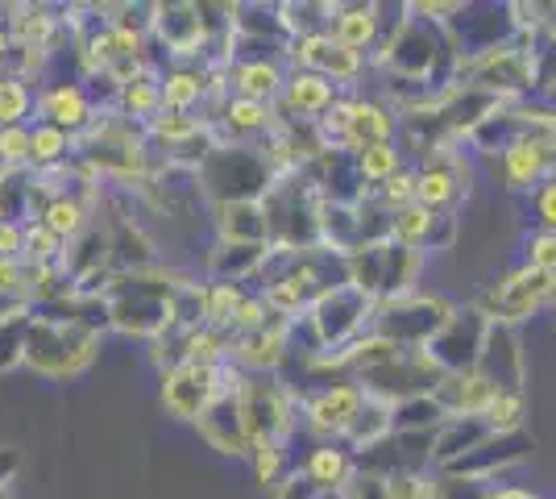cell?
Here are the masks:
<instances>
[{"mask_svg": "<svg viewBox=\"0 0 556 499\" xmlns=\"http://www.w3.org/2000/svg\"><path fill=\"white\" fill-rule=\"evenodd\" d=\"M212 104V84L204 63H163V113L204 117Z\"/></svg>", "mask_w": 556, "mask_h": 499, "instance_id": "cell-18", "label": "cell"}, {"mask_svg": "<svg viewBox=\"0 0 556 499\" xmlns=\"http://www.w3.org/2000/svg\"><path fill=\"white\" fill-rule=\"evenodd\" d=\"M349 96L345 88H337L332 79L312 72H295L287 67V84L278 96V121H300V125H320V121L337 109V100Z\"/></svg>", "mask_w": 556, "mask_h": 499, "instance_id": "cell-15", "label": "cell"}, {"mask_svg": "<svg viewBox=\"0 0 556 499\" xmlns=\"http://www.w3.org/2000/svg\"><path fill=\"white\" fill-rule=\"evenodd\" d=\"M34 100H38V84L13 72H0V129L34 125Z\"/></svg>", "mask_w": 556, "mask_h": 499, "instance_id": "cell-30", "label": "cell"}, {"mask_svg": "<svg viewBox=\"0 0 556 499\" xmlns=\"http://www.w3.org/2000/svg\"><path fill=\"white\" fill-rule=\"evenodd\" d=\"M478 375L494 383L498 391H528V358L519 346V329L490 325L482 358H478Z\"/></svg>", "mask_w": 556, "mask_h": 499, "instance_id": "cell-17", "label": "cell"}, {"mask_svg": "<svg viewBox=\"0 0 556 499\" xmlns=\"http://www.w3.org/2000/svg\"><path fill=\"white\" fill-rule=\"evenodd\" d=\"M63 163H75V138L47 121H34L29 125V171H54Z\"/></svg>", "mask_w": 556, "mask_h": 499, "instance_id": "cell-28", "label": "cell"}, {"mask_svg": "<svg viewBox=\"0 0 556 499\" xmlns=\"http://www.w3.org/2000/svg\"><path fill=\"white\" fill-rule=\"evenodd\" d=\"M444 421V408L437 396H416L394 408V433H437Z\"/></svg>", "mask_w": 556, "mask_h": 499, "instance_id": "cell-32", "label": "cell"}, {"mask_svg": "<svg viewBox=\"0 0 556 499\" xmlns=\"http://www.w3.org/2000/svg\"><path fill=\"white\" fill-rule=\"evenodd\" d=\"M307 329L320 341V358L345 354L349 346H357L374 325V300L353 284L328 287L325 296L307 309Z\"/></svg>", "mask_w": 556, "mask_h": 499, "instance_id": "cell-5", "label": "cell"}, {"mask_svg": "<svg viewBox=\"0 0 556 499\" xmlns=\"http://www.w3.org/2000/svg\"><path fill=\"white\" fill-rule=\"evenodd\" d=\"M0 166H29V125L0 129Z\"/></svg>", "mask_w": 556, "mask_h": 499, "instance_id": "cell-38", "label": "cell"}, {"mask_svg": "<svg viewBox=\"0 0 556 499\" xmlns=\"http://www.w3.org/2000/svg\"><path fill=\"white\" fill-rule=\"evenodd\" d=\"M482 421H486L490 433H498V437H507V433H523L528 425V391H498L490 408L482 412Z\"/></svg>", "mask_w": 556, "mask_h": 499, "instance_id": "cell-31", "label": "cell"}, {"mask_svg": "<svg viewBox=\"0 0 556 499\" xmlns=\"http://www.w3.org/2000/svg\"><path fill=\"white\" fill-rule=\"evenodd\" d=\"M490 437V428L482 416H444L441 428L432 433V466L444 471L453 466L462 453H469L473 446H482Z\"/></svg>", "mask_w": 556, "mask_h": 499, "instance_id": "cell-24", "label": "cell"}, {"mask_svg": "<svg viewBox=\"0 0 556 499\" xmlns=\"http://www.w3.org/2000/svg\"><path fill=\"white\" fill-rule=\"evenodd\" d=\"M515 204H519V213H528L523 221H528L532 229L556 234V175L553 179H544V184H540L535 191H528V196H519Z\"/></svg>", "mask_w": 556, "mask_h": 499, "instance_id": "cell-35", "label": "cell"}, {"mask_svg": "<svg viewBox=\"0 0 556 499\" xmlns=\"http://www.w3.org/2000/svg\"><path fill=\"white\" fill-rule=\"evenodd\" d=\"M362 404H366V391L353 379H325L316 387H303L300 428L312 433V441H341Z\"/></svg>", "mask_w": 556, "mask_h": 499, "instance_id": "cell-9", "label": "cell"}, {"mask_svg": "<svg viewBox=\"0 0 556 499\" xmlns=\"http://www.w3.org/2000/svg\"><path fill=\"white\" fill-rule=\"evenodd\" d=\"M494 396H498V387L490 379H482L478 371L444 375L441 387H437V400H441L444 416H482Z\"/></svg>", "mask_w": 556, "mask_h": 499, "instance_id": "cell-23", "label": "cell"}, {"mask_svg": "<svg viewBox=\"0 0 556 499\" xmlns=\"http://www.w3.org/2000/svg\"><path fill=\"white\" fill-rule=\"evenodd\" d=\"M100 117L92 92L84 84V75L75 79H47L38 84V100H34V121H47L54 129H63L71 138H84L92 129V121Z\"/></svg>", "mask_w": 556, "mask_h": 499, "instance_id": "cell-12", "label": "cell"}, {"mask_svg": "<svg viewBox=\"0 0 556 499\" xmlns=\"http://www.w3.org/2000/svg\"><path fill=\"white\" fill-rule=\"evenodd\" d=\"M9 59H13V38L4 29V9H0V72H9Z\"/></svg>", "mask_w": 556, "mask_h": 499, "instance_id": "cell-41", "label": "cell"}, {"mask_svg": "<svg viewBox=\"0 0 556 499\" xmlns=\"http://www.w3.org/2000/svg\"><path fill=\"white\" fill-rule=\"evenodd\" d=\"M0 259H25L22 221H0Z\"/></svg>", "mask_w": 556, "mask_h": 499, "instance_id": "cell-39", "label": "cell"}, {"mask_svg": "<svg viewBox=\"0 0 556 499\" xmlns=\"http://www.w3.org/2000/svg\"><path fill=\"white\" fill-rule=\"evenodd\" d=\"M237 387H241V375L216 396L208 404V412L195 421V433H200V441L216 453H229V458H245L250 453V433H245V416H241V396H237Z\"/></svg>", "mask_w": 556, "mask_h": 499, "instance_id": "cell-16", "label": "cell"}, {"mask_svg": "<svg viewBox=\"0 0 556 499\" xmlns=\"http://www.w3.org/2000/svg\"><path fill=\"white\" fill-rule=\"evenodd\" d=\"M212 229H216V241H232V246H266V213H262V200L212 204Z\"/></svg>", "mask_w": 556, "mask_h": 499, "instance_id": "cell-22", "label": "cell"}, {"mask_svg": "<svg viewBox=\"0 0 556 499\" xmlns=\"http://www.w3.org/2000/svg\"><path fill=\"white\" fill-rule=\"evenodd\" d=\"M195 184L212 209L232 200H262L275 179L257 146H212V154L195 171Z\"/></svg>", "mask_w": 556, "mask_h": 499, "instance_id": "cell-4", "label": "cell"}, {"mask_svg": "<svg viewBox=\"0 0 556 499\" xmlns=\"http://www.w3.org/2000/svg\"><path fill=\"white\" fill-rule=\"evenodd\" d=\"M332 499H387V475L370 471V466H357L353 478Z\"/></svg>", "mask_w": 556, "mask_h": 499, "instance_id": "cell-37", "label": "cell"}, {"mask_svg": "<svg viewBox=\"0 0 556 499\" xmlns=\"http://www.w3.org/2000/svg\"><path fill=\"white\" fill-rule=\"evenodd\" d=\"M441 471H391L387 475V499H437Z\"/></svg>", "mask_w": 556, "mask_h": 499, "instance_id": "cell-36", "label": "cell"}, {"mask_svg": "<svg viewBox=\"0 0 556 499\" xmlns=\"http://www.w3.org/2000/svg\"><path fill=\"white\" fill-rule=\"evenodd\" d=\"M482 499H535L532 491H519V487H486Z\"/></svg>", "mask_w": 556, "mask_h": 499, "instance_id": "cell-42", "label": "cell"}, {"mask_svg": "<svg viewBox=\"0 0 556 499\" xmlns=\"http://www.w3.org/2000/svg\"><path fill=\"white\" fill-rule=\"evenodd\" d=\"M34 221H42L54 238L63 241V246H71L96 221V204L84 200V196H59V200H47V209L34 216Z\"/></svg>", "mask_w": 556, "mask_h": 499, "instance_id": "cell-26", "label": "cell"}, {"mask_svg": "<svg viewBox=\"0 0 556 499\" xmlns=\"http://www.w3.org/2000/svg\"><path fill=\"white\" fill-rule=\"evenodd\" d=\"M0 221H4V216H0Z\"/></svg>", "mask_w": 556, "mask_h": 499, "instance_id": "cell-44", "label": "cell"}, {"mask_svg": "<svg viewBox=\"0 0 556 499\" xmlns=\"http://www.w3.org/2000/svg\"><path fill=\"white\" fill-rule=\"evenodd\" d=\"M287 84V59H229V96L278 104Z\"/></svg>", "mask_w": 556, "mask_h": 499, "instance_id": "cell-20", "label": "cell"}, {"mask_svg": "<svg viewBox=\"0 0 556 499\" xmlns=\"http://www.w3.org/2000/svg\"><path fill=\"white\" fill-rule=\"evenodd\" d=\"M104 329L84 325V321H59L29 312V333H25V366L42 379H71L84 375L100 354Z\"/></svg>", "mask_w": 556, "mask_h": 499, "instance_id": "cell-2", "label": "cell"}, {"mask_svg": "<svg viewBox=\"0 0 556 499\" xmlns=\"http://www.w3.org/2000/svg\"><path fill=\"white\" fill-rule=\"evenodd\" d=\"M473 154L465 146H441V150H428L412 159L416 166V204L428 209V213H444L457 216L465 200H469V175H473Z\"/></svg>", "mask_w": 556, "mask_h": 499, "instance_id": "cell-6", "label": "cell"}, {"mask_svg": "<svg viewBox=\"0 0 556 499\" xmlns=\"http://www.w3.org/2000/svg\"><path fill=\"white\" fill-rule=\"evenodd\" d=\"M245 462H250V471L262 487H282L287 478L295 475V458H291V446L287 441H254L250 453H245Z\"/></svg>", "mask_w": 556, "mask_h": 499, "instance_id": "cell-29", "label": "cell"}, {"mask_svg": "<svg viewBox=\"0 0 556 499\" xmlns=\"http://www.w3.org/2000/svg\"><path fill=\"white\" fill-rule=\"evenodd\" d=\"M391 433H394V408L378 404V400L366 396V404H362V412L353 416V425H349V433L341 437V446H345L353 458H362V453L378 450Z\"/></svg>", "mask_w": 556, "mask_h": 499, "instance_id": "cell-25", "label": "cell"}, {"mask_svg": "<svg viewBox=\"0 0 556 499\" xmlns=\"http://www.w3.org/2000/svg\"><path fill=\"white\" fill-rule=\"evenodd\" d=\"M407 163H412V154H407V146H399V142H378V146H366V150L353 154V166H357V175H362L366 191L382 188V184L394 179Z\"/></svg>", "mask_w": 556, "mask_h": 499, "instance_id": "cell-27", "label": "cell"}, {"mask_svg": "<svg viewBox=\"0 0 556 499\" xmlns=\"http://www.w3.org/2000/svg\"><path fill=\"white\" fill-rule=\"evenodd\" d=\"M494 175L507 196H528L535 191L544 179L556 175V134H535V138H523V142L507 146L498 159H494Z\"/></svg>", "mask_w": 556, "mask_h": 499, "instance_id": "cell-13", "label": "cell"}, {"mask_svg": "<svg viewBox=\"0 0 556 499\" xmlns=\"http://www.w3.org/2000/svg\"><path fill=\"white\" fill-rule=\"evenodd\" d=\"M553 321H556V309H553Z\"/></svg>", "mask_w": 556, "mask_h": 499, "instance_id": "cell-43", "label": "cell"}, {"mask_svg": "<svg viewBox=\"0 0 556 499\" xmlns=\"http://www.w3.org/2000/svg\"><path fill=\"white\" fill-rule=\"evenodd\" d=\"M295 471L312 483V491H316V496L332 499L341 487H345L349 478H353V471H357V458H353L341 441H316V446H312V450L295 462Z\"/></svg>", "mask_w": 556, "mask_h": 499, "instance_id": "cell-19", "label": "cell"}, {"mask_svg": "<svg viewBox=\"0 0 556 499\" xmlns=\"http://www.w3.org/2000/svg\"><path fill=\"white\" fill-rule=\"evenodd\" d=\"M287 67L295 72H312V75H325L332 79L337 88L345 92H357V79H366L370 67L362 54H349L341 42H332V34L320 29V34H307V38H295L287 47Z\"/></svg>", "mask_w": 556, "mask_h": 499, "instance_id": "cell-11", "label": "cell"}, {"mask_svg": "<svg viewBox=\"0 0 556 499\" xmlns=\"http://www.w3.org/2000/svg\"><path fill=\"white\" fill-rule=\"evenodd\" d=\"M241 371L237 366H208V362H175V366H166L163 371V408L175 416V421H187V425H195L208 404L237 379Z\"/></svg>", "mask_w": 556, "mask_h": 499, "instance_id": "cell-8", "label": "cell"}, {"mask_svg": "<svg viewBox=\"0 0 556 499\" xmlns=\"http://www.w3.org/2000/svg\"><path fill=\"white\" fill-rule=\"evenodd\" d=\"M473 309L482 312L490 325L519 329L523 321H532V316H540V312L556 309V279L535 275V271H528V266L515 262L510 271L494 275V279L478 291Z\"/></svg>", "mask_w": 556, "mask_h": 499, "instance_id": "cell-3", "label": "cell"}, {"mask_svg": "<svg viewBox=\"0 0 556 499\" xmlns=\"http://www.w3.org/2000/svg\"><path fill=\"white\" fill-rule=\"evenodd\" d=\"M457 304H448L441 296H428V291H412V296H399V300H382L374 304V325L370 333L387 337L399 350H424L441 325L453 316Z\"/></svg>", "mask_w": 556, "mask_h": 499, "instance_id": "cell-7", "label": "cell"}, {"mask_svg": "<svg viewBox=\"0 0 556 499\" xmlns=\"http://www.w3.org/2000/svg\"><path fill=\"white\" fill-rule=\"evenodd\" d=\"M187 279L163 266H146V271H121L109 279V287L100 291L104 300V316L109 329L125 333V337H141V341H159L170 325V304L175 291Z\"/></svg>", "mask_w": 556, "mask_h": 499, "instance_id": "cell-1", "label": "cell"}, {"mask_svg": "<svg viewBox=\"0 0 556 499\" xmlns=\"http://www.w3.org/2000/svg\"><path fill=\"white\" fill-rule=\"evenodd\" d=\"M490 321L473 304H457L453 316L441 325V333L424 346V354L432 358V366L441 375H465V371H478V358L486 346Z\"/></svg>", "mask_w": 556, "mask_h": 499, "instance_id": "cell-10", "label": "cell"}, {"mask_svg": "<svg viewBox=\"0 0 556 499\" xmlns=\"http://www.w3.org/2000/svg\"><path fill=\"white\" fill-rule=\"evenodd\" d=\"M25 333H29V309L0 321V375L25 366Z\"/></svg>", "mask_w": 556, "mask_h": 499, "instance_id": "cell-33", "label": "cell"}, {"mask_svg": "<svg viewBox=\"0 0 556 499\" xmlns=\"http://www.w3.org/2000/svg\"><path fill=\"white\" fill-rule=\"evenodd\" d=\"M532 450V437L528 433H507V437H498V433H490L482 446H473L469 453H462L453 466H444L441 475L448 478H462V483H482V487H494V478L510 471L515 462H523Z\"/></svg>", "mask_w": 556, "mask_h": 499, "instance_id": "cell-14", "label": "cell"}, {"mask_svg": "<svg viewBox=\"0 0 556 499\" xmlns=\"http://www.w3.org/2000/svg\"><path fill=\"white\" fill-rule=\"evenodd\" d=\"M275 499H320V496H316V491H312V483L295 471L282 487H275Z\"/></svg>", "mask_w": 556, "mask_h": 499, "instance_id": "cell-40", "label": "cell"}, {"mask_svg": "<svg viewBox=\"0 0 556 499\" xmlns=\"http://www.w3.org/2000/svg\"><path fill=\"white\" fill-rule=\"evenodd\" d=\"M113 113H121V117L141 125V129L159 117L163 113V63H146L129 84H121Z\"/></svg>", "mask_w": 556, "mask_h": 499, "instance_id": "cell-21", "label": "cell"}, {"mask_svg": "<svg viewBox=\"0 0 556 499\" xmlns=\"http://www.w3.org/2000/svg\"><path fill=\"white\" fill-rule=\"evenodd\" d=\"M519 266H528V271H535V275L556 279V234L528 229V234L519 238Z\"/></svg>", "mask_w": 556, "mask_h": 499, "instance_id": "cell-34", "label": "cell"}]
</instances>
